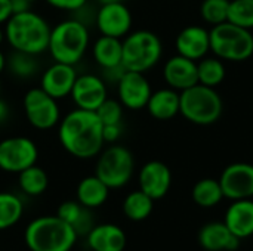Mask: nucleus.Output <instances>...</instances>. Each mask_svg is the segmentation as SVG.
I'll return each instance as SVG.
<instances>
[{"label": "nucleus", "mask_w": 253, "mask_h": 251, "mask_svg": "<svg viewBox=\"0 0 253 251\" xmlns=\"http://www.w3.org/2000/svg\"><path fill=\"white\" fill-rule=\"evenodd\" d=\"M102 129L104 126L95 111L77 108L62 118L58 136L68 154L87 160L98 155L105 143Z\"/></svg>", "instance_id": "obj_1"}, {"label": "nucleus", "mask_w": 253, "mask_h": 251, "mask_svg": "<svg viewBox=\"0 0 253 251\" xmlns=\"http://www.w3.org/2000/svg\"><path fill=\"white\" fill-rule=\"evenodd\" d=\"M50 30L43 16L33 10H25L13 13L6 21L4 36L15 50L40 55L47 50Z\"/></svg>", "instance_id": "obj_2"}, {"label": "nucleus", "mask_w": 253, "mask_h": 251, "mask_svg": "<svg viewBox=\"0 0 253 251\" xmlns=\"http://www.w3.org/2000/svg\"><path fill=\"white\" fill-rule=\"evenodd\" d=\"M73 226L58 216H42L28 223L24 240L30 251H71L77 241Z\"/></svg>", "instance_id": "obj_3"}, {"label": "nucleus", "mask_w": 253, "mask_h": 251, "mask_svg": "<svg viewBox=\"0 0 253 251\" xmlns=\"http://www.w3.org/2000/svg\"><path fill=\"white\" fill-rule=\"evenodd\" d=\"M89 46V30L80 19H67L50 30L47 50L55 62L76 65Z\"/></svg>", "instance_id": "obj_4"}, {"label": "nucleus", "mask_w": 253, "mask_h": 251, "mask_svg": "<svg viewBox=\"0 0 253 251\" xmlns=\"http://www.w3.org/2000/svg\"><path fill=\"white\" fill-rule=\"evenodd\" d=\"M179 112L191 123L209 126L222 114V99L213 87L197 83L179 95Z\"/></svg>", "instance_id": "obj_5"}, {"label": "nucleus", "mask_w": 253, "mask_h": 251, "mask_svg": "<svg viewBox=\"0 0 253 251\" xmlns=\"http://www.w3.org/2000/svg\"><path fill=\"white\" fill-rule=\"evenodd\" d=\"M211 49L222 59L245 61L253 55V37L249 30L228 21L209 31Z\"/></svg>", "instance_id": "obj_6"}, {"label": "nucleus", "mask_w": 253, "mask_h": 251, "mask_svg": "<svg viewBox=\"0 0 253 251\" xmlns=\"http://www.w3.org/2000/svg\"><path fill=\"white\" fill-rule=\"evenodd\" d=\"M122 65L127 71L144 72L154 67L162 56L160 38L151 31H136L125 38Z\"/></svg>", "instance_id": "obj_7"}, {"label": "nucleus", "mask_w": 253, "mask_h": 251, "mask_svg": "<svg viewBox=\"0 0 253 251\" xmlns=\"http://www.w3.org/2000/svg\"><path fill=\"white\" fill-rule=\"evenodd\" d=\"M133 155L122 145H111L98 158L95 175L110 188L125 186L133 175Z\"/></svg>", "instance_id": "obj_8"}, {"label": "nucleus", "mask_w": 253, "mask_h": 251, "mask_svg": "<svg viewBox=\"0 0 253 251\" xmlns=\"http://www.w3.org/2000/svg\"><path fill=\"white\" fill-rule=\"evenodd\" d=\"M24 111L28 123L39 130L52 129L59 121V108L56 99L47 95L42 87L30 89L25 93Z\"/></svg>", "instance_id": "obj_9"}, {"label": "nucleus", "mask_w": 253, "mask_h": 251, "mask_svg": "<svg viewBox=\"0 0 253 251\" xmlns=\"http://www.w3.org/2000/svg\"><path fill=\"white\" fill-rule=\"evenodd\" d=\"M39 149L36 143L24 136H13L0 142V169L7 173H21L36 164Z\"/></svg>", "instance_id": "obj_10"}, {"label": "nucleus", "mask_w": 253, "mask_h": 251, "mask_svg": "<svg viewBox=\"0 0 253 251\" xmlns=\"http://www.w3.org/2000/svg\"><path fill=\"white\" fill-rule=\"evenodd\" d=\"M224 198L248 200L253 197V166L248 163L230 164L219 179Z\"/></svg>", "instance_id": "obj_11"}, {"label": "nucleus", "mask_w": 253, "mask_h": 251, "mask_svg": "<svg viewBox=\"0 0 253 251\" xmlns=\"http://www.w3.org/2000/svg\"><path fill=\"white\" fill-rule=\"evenodd\" d=\"M95 22L102 36L123 37L132 27V15L123 1L101 4L95 15Z\"/></svg>", "instance_id": "obj_12"}, {"label": "nucleus", "mask_w": 253, "mask_h": 251, "mask_svg": "<svg viewBox=\"0 0 253 251\" xmlns=\"http://www.w3.org/2000/svg\"><path fill=\"white\" fill-rule=\"evenodd\" d=\"M120 104L129 109H141L147 107L151 96V87L148 80L142 72L125 71V74L117 81Z\"/></svg>", "instance_id": "obj_13"}, {"label": "nucleus", "mask_w": 253, "mask_h": 251, "mask_svg": "<svg viewBox=\"0 0 253 251\" xmlns=\"http://www.w3.org/2000/svg\"><path fill=\"white\" fill-rule=\"evenodd\" d=\"M71 98L77 108L96 111L98 107L107 99V86L102 78L95 74L77 75Z\"/></svg>", "instance_id": "obj_14"}, {"label": "nucleus", "mask_w": 253, "mask_h": 251, "mask_svg": "<svg viewBox=\"0 0 253 251\" xmlns=\"http://www.w3.org/2000/svg\"><path fill=\"white\" fill-rule=\"evenodd\" d=\"M76 78H77V72L74 65L55 62L42 74L40 87L47 95H50L58 101L71 95Z\"/></svg>", "instance_id": "obj_15"}, {"label": "nucleus", "mask_w": 253, "mask_h": 251, "mask_svg": "<svg viewBox=\"0 0 253 251\" xmlns=\"http://www.w3.org/2000/svg\"><path fill=\"white\" fill-rule=\"evenodd\" d=\"M172 185V173L162 161H150L139 172V189L154 201L163 198Z\"/></svg>", "instance_id": "obj_16"}, {"label": "nucleus", "mask_w": 253, "mask_h": 251, "mask_svg": "<svg viewBox=\"0 0 253 251\" xmlns=\"http://www.w3.org/2000/svg\"><path fill=\"white\" fill-rule=\"evenodd\" d=\"M163 74L168 84L173 89L185 90L199 83L197 64L193 59L181 55L173 56L166 62Z\"/></svg>", "instance_id": "obj_17"}, {"label": "nucleus", "mask_w": 253, "mask_h": 251, "mask_svg": "<svg viewBox=\"0 0 253 251\" xmlns=\"http://www.w3.org/2000/svg\"><path fill=\"white\" fill-rule=\"evenodd\" d=\"M240 241L224 222L208 223L199 232V243L208 251H234L239 249Z\"/></svg>", "instance_id": "obj_18"}, {"label": "nucleus", "mask_w": 253, "mask_h": 251, "mask_svg": "<svg viewBox=\"0 0 253 251\" xmlns=\"http://www.w3.org/2000/svg\"><path fill=\"white\" fill-rule=\"evenodd\" d=\"M176 49L181 56L188 59H200L211 49L209 31L202 27H187L176 37Z\"/></svg>", "instance_id": "obj_19"}, {"label": "nucleus", "mask_w": 253, "mask_h": 251, "mask_svg": "<svg viewBox=\"0 0 253 251\" xmlns=\"http://www.w3.org/2000/svg\"><path fill=\"white\" fill-rule=\"evenodd\" d=\"M224 223L240 240L253 235V201L236 200L227 210Z\"/></svg>", "instance_id": "obj_20"}, {"label": "nucleus", "mask_w": 253, "mask_h": 251, "mask_svg": "<svg viewBox=\"0 0 253 251\" xmlns=\"http://www.w3.org/2000/svg\"><path fill=\"white\" fill-rule=\"evenodd\" d=\"M86 240L92 251H123L126 247V235L123 229L113 223L93 226Z\"/></svg>", "instance_id": "obj_21"}, {"label": "nucleus", "mask_w": 253, "mask_h": 251, "mask_svg": "<svg viewBox=\"0 0 253 251\" xmlns=\"http://www.w3.org/2000/svg\"><path fill=\"white\" fill-rule=\"evenodd\" d=\"M110 194V188L95 175V176H87L84 178L76 191L77 201L87 209H96L101 207Z\"/></svg>", "instance_id": "obj_22"}, {"label": "nucleus", "mask_w": 253, "mask_h": 251, "mask_svg": "<svg viewBox=\"0 0 253 251\" xmlns=\"http://www.w3.org/2000/svg\"><path fill=\"white\" fill-rule=\"evenodd\" d=\"M147 108L154 118L170 120L179 112V95L170 89L157 90L151 93Z\"/></svg>", "instance_id": "obj_23"}, {"label": "nucleus", "mask_w": 253, "mask_h": 251, "mask_svg": "<svg viewBox=\"0 0 253 251\" xmlns=\"http://www.w3.org/2000/svg\"><path fill=\"white\" fill-rule=\"evenodd\" d=\"M122 53H123V43L117 37L101 36L93 44L95 61L104 70H110L122 65Z\"/></svg>", "instance_id": "obj_24"}, {"label": "nucleus", "mask_w": 253, "mask_h": 251, "mask_svg": "<svg viewBox=\"0 0 253 251\" xmlns=\"http://www.w3.org/2000/svg\"><path fill=\"white\" fill-rule=\"evenodd\" d=\"M153 206H154V200L139 189V191L130 192L125 198L123 213L127 219L133 222H142L151 215Z\"/></svg>", "instance_id": "obj_25"}, {"label": "nucleus", "mask_w": 253, "mask_h": 251, "mask_svg": "<svg viewBox=\"0 0 253 251\" xmlns=\"http://www.w3.org/2000/svg\"><path fill=\"white\" fill-rule=\"evenodd\" d=\"M39 55L15 50L6 58V68L18 78H31L39 71Z\"/></svg>", "instance_id": "obj_26"}, {"label": "nucleus", "mask_w": 253, "mask_h": 251, "mask_svg": "<svg viewBox=\"0 0 253 251\" xmlns=\"http://www.w3.org/2000/svg\"><path fill=\"white\" fill-rule=\"evenodd\" d=\"M18 185L24 194L37 197L47 189L49 178H47V173L42 167H37L34 164L22 170L21 173H18Z\"/></svg>", "instance_id": "obj_27"}, {"label": "nucleus", "mask_w": 253, "mask_h": 251, "mask_svg": "<svg viewBox=\"0 0 253 251\" xmlns=\"http://www.w3.org/2000/svg\"><path fill=\"white\" fill-rule=\"evenodd\" d=\"M191 197H193V200H194V203L197 206L209 209V207H213V206H216V204H219L222 201L224 192H222L219 180L202 179L194 185Z\"/></svg>", "instance_id": "obj_28"}, {"label": "nucleus", "mask_w": 253, "mask_h": 251, "mask_svg": "<svg viewBox=\"0 0 253 251\" xmlns=\"http://www.w3.org/2000/svg\"><path fill=\"white\" fill-rule=\"evenodd\" d=\"M24 213V204L15 194L0 192V231L16 225Z\"/></svg>", "instance_id": "obj_29"}, {"label": "nucleus", "mask_w": 253, "mask_h": 251, "mask_svg": "<svg viewBox=\"0 0 253 251\" xmlns=\"http://www.w3.org/2000/svg\"><path fill=\"white\" fill-rule=\"evenodd\" d=\"M197 74H199L200 84L215 87L224 80L225 68L221 61L209 58V59H203L200 64H197Z\"/></svg>", "instance_id": "obj_30"}, {"label": "nucleus", "mask_w": 253, "mask_h": 251, "mask_svg": "<svg viewBox=\"0 0 253 251\" xmlns=\"http://www.w3.org/2000/svg\"><path fill=\"white\" fill-rule=\"evenodd\" d=\"M228 22L242 28H253V0H233L228 9Z\"/></svg>", "instance_id": "obj_31"}, {"label": "nucleus", "mask_w": 253, "mask_h": 251, "mask_svg": "<svg viewBox=\"0 0 253 251\" xmlns=\"http://www.w3.org/2000/svg\"><path fill=\"white\" fill-rule=\"evenodd\" d=\"M230 0H205L202 4V16L206 22L218 25L228 21Z\"/></svg>", "instance_id": "obj_32"}, {"label": "nucleus", "mask_w": 253, "mask_h": 251, "mask_svg": "<svg viewBox=\"0 0 253 251\" xmlns=\"http://www.w3.org/2000/svg\"><path fill=\"white\" fill-rule=\"evenodd\" d=\"M98 118L101 120L102 126H110V124H120L122 115H123V108L122 104L114 101V99H105L98 109L95 111Z\"/></svg>", "instance_id": "obj_33"}, {"label": "nucleus", "mask_w": 253, "mask_h": 251, "mask_svg": "<svg viewBox=\"0 0 253 251\" xmlns=\"http://www.w3.org/2000/svg\"><path fill=\"white\" fill-rule=\"evenodd\" d=\"M83 206L79 203V201H65L62 203L59 207H58V213L56 216L61 217L64 222L70 223L73 226V223L79 219V216L82 215L83 212Z\"/></svg>", "instance_id": "obj_34"}, {"label": "nucleus", "mask_w": 253, "mask_h": 251, "mask_svg": "<svg viewBox=\"0 0 253 251\" xmlns=\"http://www.w3.org/2000/svg\"><path fill=\"white\" fill-rule=\"evenodd\" d=\"M93 216L90 213V209L84 207L79 219L73 223V229L76 231L77 237H87V234L93 229Z\"/></svg>", "instance_id": "obj_35"}, {"label": "nucleus", "mask_w": 253, "mask_h": 251, "mask_svg": "<svg viewBox=\"0 0 253 251\" xmlns=\"http://www.w3.org/2000/svg\"><path fill=\"white\" fill-rule=\"evenodd\" d=\"M50 6L61 10H80L86 6L87 0H46Z\"/></svg>", "instance_id": "obj_36"}, {"label": "nucleus", "mask_w": 253, "mask_h": 251, "mask_svg": "<svg viewBox=\"0 0 253 251\" xmlns=\"http://www.w3.org/2000/svg\"><path fill=\"white\" fill-rule=\"evenodd\" d=\"M122 135V127L120 124H110V126H104L102 129V136L105 142H116Z\"/></svg>", "instance_id": "obj_37"}, {"label": "nucleus", "mask_w": 253, "mask_h": 251, "mask_svg": "<svg viewBox=\"0 0 253 251\" xmlns=\"http://www.w3.org/2000/svg\"><path fill=\"white\" fill-rule=\"evenodd\" d=\"M12 16V7L9 0H0V24H6V21Z\"/></svg>", "instance_id": "obj_38"}, {"label": "nucleus", "mask_w": 253, "mask_h": 251, "mask_svg": "<svg viewBox=\"0 0 253 251\" xmlns=\"http://www.w3.org/2000/svg\"><path fill=\"white\" fill-rule=\"evenodd\" d=\"M9 1H10V7H12V15L30 10V1L28 0H9Z\"/></svg>", "instance_id": "obj_39"}, {"label": "nucleus", "mask_w": 253, "mask_h": 251, "mask_svg": "<svg viewBox=\"0 0 253 251\" xmlns=\"http://www.w3.org/2000/svg\"><path fill=\"white\" fill-rule=\"evenodd\" d=\"M7 114H9V108L6 102L0 99V121H4L7 118Z\"/></svg>", "instance_id": "obj_40"}, {"label": "nucleus", "mask_w": 253, "mask_h": 251, "mask_svg": "<svg viewBox=\"0 0 253 251\" xmlns=\"http://www.w3.org/2000/svg\"><path fill=\"white\" fill-rule=\"evenodd\" d=\"M6 68V56L3 55V52L0 50V72Z\"/></svg>", "instance_id": "obj_41"}, {"label": "nucleus", "mask_w": 253, "mask_h": 251, "mask_svg": "<svg viewBox=\"0 0 253 251\" xmlns=\"http://www.w3.org/2000/svg\"><path fill=\"white\" fill-rule=\"evenodd\" d=\"M101 4H105V3H116V1H123V0H98Z\"/></svg>", "instance_id": "obj_42"}, {"label": "nucleus", "mask_w": 253, "mask_h": 251, "mask_svg": "<svg viewBox=\"0 0 253 251\" xmlns=\"http://www.w3.org/2000/svg\"><path fill=\"white\" fill-rule=\"evenodd\" d=\"M4 38H6V36H4V30H1V28H0V44L3 43V40H4Z\"/></svg>", "instance_id": "obj_43"}, {"label": "nucleus", "mask_w": 253, "mask_h": 251, "mask_svg": "<svg viewBox=\"0 0 253 251\" xmlns=\"http://www.w3.org/2000/svg\"><path fill=\"white\" fill-rule=\"evenodd\" d=\"M28 1H30V3H31V1H36V0H28Z\"/></svg>", "instance_id": "obj_44"}]
</instances>
